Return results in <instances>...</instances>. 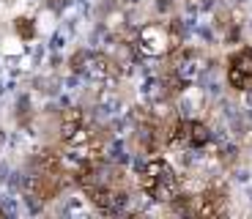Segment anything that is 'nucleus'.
Here are the masks:
<instances>
[{
    "label": "nucleus",
    "mask_w": 252,
    "mask_h": 219,
    "mask_svg": "<svg viewBox=\"0 0 252 219\" xmlns=\"http://www.w3.org/2000/svg\"><path fill=\"white\" fill-rule=\"evenodd\" d=\"M137 184L148 197L159 203H167L178 194V178H176V170L164 159H151L145 162L143 167L137 170Z\"/></svg>",
    "instance_id": "nucleus-1"
},
{
    "label": "nucleus",
    "mask_w": 252,
    "mask_h": 219,
    "mask_svg": "<svg viewBox=\"0 0 252 219\" xmlns=\"http://www.w3.org/2000/svg\"><path fill=\"white\" fill-rule=\"evenodd\" d=\"M17 33L22 38H33V22L28 17H19L17 19Z\"/></svg>",
    "instance_id": "nucleus-10"
},
{
    "label": "nucleus",
    "mask_w": 252,
    "mask_h": 219,
    "mask_svg": "<svg viewBox=\"0 0 252 219\" xmlns=\"http://www.w3.org/2000/svg\"><path fill=\"white\" fill-rule=\"evenodd\" d=\"M167 140H184L189 148H200L211 140V131L200 121H176L167 131Z\"/></svg>",
    "instance_id": "nucleus-4"
},
{
    "label": "nucleus",
    "mask_w": 252,
    "mask_h": 219,
    "mask_svg": "<svg viewBox=\"0 0 252 219\" xmlns=\"http://www.w3.org/2000/svg\"><path fill=\"white\" fill-rule=\"evenodd\" d=\"M82 129H85V115H82L80 107H69V110H63V115H61V137H63V143L69 145Z\"/></svg>",
    "instance_id": "nucleus-8"
},
{
    "label": "nucleus",
    "mask_w": 252,
    "mask_h": 219,
    "mask_svg": "<svg viewBox=\"0 0 252 219\" xmlns=\"http://www.w3.org/2000/svg\"><path fill=\"white\" fill-rule=\"evenodd\" d=\"M36 167H38V173H47V175H61V173H63V159H61V154H58V151L47 148V151H41V154H38Z\"/></svg>",
    "instance_id": "nucleus-9"
},
{
    "label": "nucleus",
    "mask_w": 252,
    "mask_h": 219,
    "mask_svg": "<svg viewBox=\"0 0 252 219\" xmlns=\"http://www.w3.org/2000/svg\"><path fill=\"white\" fill-rule=\"evenodd\" d=\"M178 47V31L173 25H148L137 36V50L143 55H167Z\"/></svg>",
    "instance_id": "nucleus-2"
},
{
    "label": "nucleus",
    "mask_w": 252,
    "mask_h": 219,
    "mask_svg": "<svg viewBox=\"0 0 252 219\" xmlns=\"http://www.w3.org/2000/svg\"><path fill=\"white\" fill-rule=\"evenodd\" d=\"M227 82L236 91H252V47H241L227 58Z\"/></svg>",
    "instance_id": "nucleus-3"
},
{
    "label": "nucleus",
    "mask_w": 252,
    "mask_h": 219,
    "mask_svg": "<svg viewBox=\"0 0 252 219\" xmlns=\"http://www.w3.org/2000/svg\"><path fill=\"white\" fill-rule=\"evenodd\" d=\"M82 61H85V66H80V71L85 69L91 77H99V80H113L121 71L118 63L107 55H85V52H82Z\"/></svg>",
    "instance_id": "nucleus-7"
},
{
    "label": "nucleus",
    "mask_w": 252,
    "mask_h": 219,
    "mask_svg": "<svg viewBox=\"0 0 252 219\" xmlns=\"http://www.w3.org/2000/svg\"><path fill=\"white\" fill-rule=\"evenodd\" d=\"M85 189V194L91 197V203H94L99 211H118L121 208V200H124V194H118L113 187H107V184H88Z\"/></svg>",
    "instance_id": "nucleus-5"
},
{
    "label": "nucleus",
    "mask_w": 252,
    "mask_h": 219,
    "mask_svg": "<svg viewBox=\"0 0 252 219\" xmlns=\"http://www.w3.org/2000/svg\"><path fill=\"white\" fill-rule=\"evenodd\" d=\"M225 208H227V197L222 189H206L203 194H197V200H195L197 217H222Z\"/></svg>",
    "instance_id": "nucleus-6"
}]
</instances>
